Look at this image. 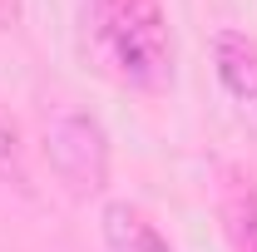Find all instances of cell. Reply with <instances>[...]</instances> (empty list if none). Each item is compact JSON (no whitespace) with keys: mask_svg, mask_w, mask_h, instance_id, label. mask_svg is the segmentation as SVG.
Wrapping results in <instances>:
<instances>
[{"mask_svg":"<svg viewBox=\"0 0 257 252\" xmlns=\"http://www.w3.org/2000/svg\"><path fill=\"white\" fill-rule=\"evenodd\" d=\"M237 232H242V242L247 252H257V193H237Z\"/></svg>","mask_w":257,"mask_h":252,"instance_id":"5b68a950","label":"cell"},{"mask_svg":"<svg viewBox=\"0 0 257 252\" xmlns=\"http://www.w3.org/2000/svg\"><path fill=\"white\" fill-rule=\"evenodd\" d=\"M94 25L128 84L163 89L173 74V35L154 0H94Z\"/></svg>","mask_w":257,"mask_h":252,"instance_id":"6da1fadb","label":"cell"},{"mask_svg":"<svg viewBox=\"0 0 257 252\" xmlns=\"http://www.w3.org/2000/svg\"><path fill=\"white\" fill-rule=\"evenodd\" d=\"M45 158L74 193H99L109 183V134L84 109H60L45 119Z\"/></svg>","mask_w":257,"mask_h":252,"instance_id":"7a4b0ae2","label":"cell"},{"mask_svg":"<svg viewBox=\"0 0 257 252\" xmlns=\"http://www.w3.org/2000/svg\"><path fill=\"white\" fill-rule=\"evenodd\" d=\"M213 60H218V79L227 84V94L242 99L247 109H257V45L247 35L223 30L213 40Z\"/></svg>","mask_w":257,"mask_h":252,"instance_id":"3957f363","label":"cell"},{"mask_svg":"<svg viewBox=\"0 0 257 252\" xmlns=\"http://www.w3.org/2000/svg\"><path fill=\"white\" fill-rule=\"evenodd\" d=\"M15 15H20V0H0V25H10Z\"/></svg>","mask_w":257,"mask_h":252,"instance_id":"8992f818","label":"cell"},{"mask_svg":"<svg viewBox=\"0 0 257 252\" xmlns=\"http://www.w3.org/2000/svg\"><path fill=\"white\" fill-rule=\"evenodd\" d=\"M104 247L109 252H173L159 237V227L128 203H109L104 208Z\"/></svg>","mask_w":257,"mask_h":252,"instance_id":"277c9868","label":"cell"}]
</instances>
